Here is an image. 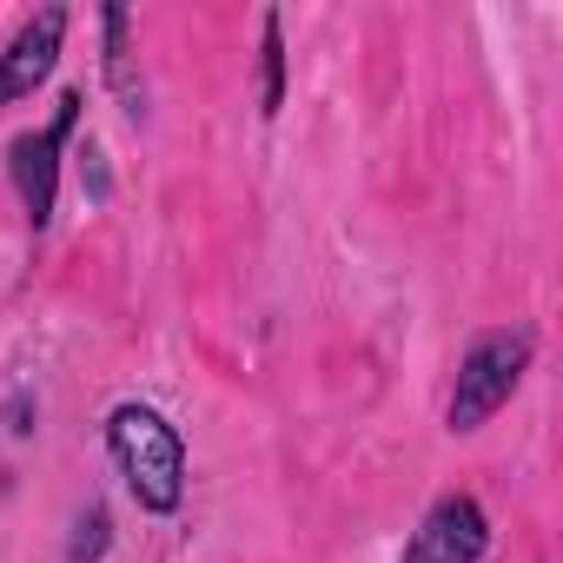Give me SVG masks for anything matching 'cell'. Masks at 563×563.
I'll list each match as a JSON object with an SVG mask.
<instances>
[{
    "instance_id": "6da1fadb",
    "label": "cell",
    "mask_w": 563,
    "mask_h": 563,
    "mask_svg": "<svg viewBox=\"0 0 563 563\" xmlns=\"http://www.w3.org/2000/svg\"><path fill=\"white\" fill-rule=\"evenodd\" d=\"M107 451H113V464H120V477H126V490H133L140 510L173 517L186 504V444H179V431L153 405H140V398L113 405Z\"/></svg>"
},
{
    "instance_id": "7a4b0ae2",
    "label": "cell",
    "mask_w": 563,
    "mask_h": 563,
    "mask_svg": "<svg viewBox=\"0 0 563 563\" xmlns=\"http://www.w3.org/2000/svg\"><path fill=\"white\" fill-rule=\"evenodd\" d=\"M530 332L523 325H510V332H477L471 339V352L457 358V385H451V431H477V424H490L504 405H510V391L523 385V372H530Z\"/></svg>"
},
{
    "instance_id": "3957f363",
    "label": "cell",
    "mask_w": 563,
    "mask_h": 563,
    "mask_svg": "<svg viewBox=\"0 0 563 563\" xmlns=\"http://www.w3.org/2000/svg\"><path fill=\"white\" fill-rule=\"evenodd\" d=\"M80 93H60V107H54V120L47 126H34V133H21L14 146H8V179H14V192H21V212H27V225L34 232H47L54 225V199H60V153H67V140H74V126H80Z\"/></svg>"
},
{
    "instance_id": "277c9868",
    "label": "cell",
    "mask_w": 563,
    "mask_h": 563,
    "mask_svg": "<svg viewBox=\"0 0 563 563\" xmlns=\"http://www.w3.org/2000/svg\"><path fill=\"white\" fill-rule=\"evenodd\" d=\"M484 550H490L484 504L471 490H451V497H438L424 510V523L411 530V543H405L398 563H484Z\"/></svg>"
},
{
    "instance_id": "5b68a950",
    "label": "cell",
    "mask_w": 563,
    "mask_h": 563,
    "mask_svg": "<svg viewBox=\"0 0 563 563\" xmlns=\"http://www.w3.org/2000/svg\"><path fill=\"white\" fill-rule=\"evenodd\" d=\"M67 27H74L67 8H41L34 21H21V34L0 47V107H21V100H34V87L54 80Z\"/></svg>"
},
{
    "instance_id": "8992f818",
    "label": "cell",
    "mask_w": 563,
    "mask_h": 563,
    "mask_svg": "<svg viewBox=\"0 0 563 563\" xmlns=\"http://www.w3.org/2000/svg\"><path fill=\"white\" fill-rule=\"evenodd\" d=\"M126 27H133V14H126V8H107V80L120 87V100H126V113L140 120V113H146V93H140V80H133V54H126Z\"/></svg>"
},
{
    "instance_id": "52a82bcc",
    "label": "cell",
    "mask_w": 563,
    "mask_h": 563,
    "mask_svg": "<svg viewBox=\"0 0 563 563\" xmlns=\"http://www.w3.org/2000/svg\"><path fill=\"white\" fill-rule=\"evenodd\" d=\"M286 107V41H278V14H265L258 27V113L272 120Z\"/></svg>"
},
{
    "instance_id": "ba28073f",
    "label": "cell",
    "mask_w": 563,
    "mask_h": 563,
    "mask_svg": "<svg viewBox=\"0 0 563 563\" xmlns=\"http://www.w3.org/2000/svg\"><path fill=\"white\" fill-rule=\"evenodd\" d=\"M107 537H113V517H107L100 504H87L80 523H74V550H67V563H100V556H107Z\"/></svg>"
}]
</instances>
